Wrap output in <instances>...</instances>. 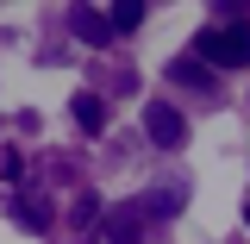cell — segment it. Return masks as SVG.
I'll list each match as a JSON object with an SVG mask.
<instances>
[{
  "label": "cell",
  "instance_id": "cell-11",
  "mask_svg": "<svg viewBox=\"0 0 250 244\" xmlns=\"http://www.w3.org/2000/svg\"><path fill=\"white\" fill-rule=\"evenodd\" d=\"M244 225H250V207H244Z\"/></svg>",
  "mask_w": 250,
  "mask_h": 244
},
{
  "label": "cell",
  "instance_id": "cell-1",
  "mask_svg": "<svg viewBox=\"0 0 250 244\" xmlns=\"http://www.w3.org/2000/svg\"><path fill=\"white\" fill-rule=\"evenodd\" d=\"M194 57L207 63V69H244L250 63V25H207L194 38Z\"/></svg>",
  "mask_w": 250,
  "mask_h": 244
},
{
  "label": "cell",
  "instance_id": "cell-9",
  "mask_svg": "<svg viewBox=\"0 0 250 244\" xmlns=\"http://www.w3.org/2000/svg\"><path fill=\"white\" fill-rule=\"evenodd\" d=\"M19 219H25L31 232H44V225H50V207H44V200H19Z\"/></svg>",
  "mask_w": 250,
  "mask_h": 244
},
{
  "label": "cell",
  "instance_id": "cell-4",
  "mask_svg": "<svg viewBox=\"0 0 250 244\" xmlns=\"http://www.w3.org/2000/svg\"><path fill=\"white\" fill-rule=\"evenodd\" d=\"M69 25H75V38L94 44V50H106V44H113V25H106V13H100V6H75V13H69Z\"/></svg>",
  "mask_w": 250,
  "mask_h": 244
},
{
  "label": "cell",
  "instance_id": "cell-2",
  "mask_svg": "<svg viewBox=\"0 0 250 244\" xmlns=\"http://www.w3.org/2000/svg\"><path fill=\"white\" fill-rule=\"evenodd\" d=\"M144 132H150L156 151H175V144H188V119L169 107V100H150V107H144Z\"/></svg>",
  "mask_w": 250,
  "mask_h": 244
},
{
  "label": "cell",
  "instance_id": "cell-5",
  "mask_svg": "<svg viewBox=\"0 0 250 244\" xmlns=\"http://www.w3.org/2000/svg\"><path fill=\"white\" fill-rule=\"evenodd\" d=\"M169 82H182V88H213L219 75H213L200 57H175V63H169Z\"/></svg>",
  "mask_w": 250,
  "mask_h": 244
},
{
  "label": "cell",
  "instance_id": "cell-8",
  "mask_svg": "<svg viewBox=\"0 0 250 244\" xmlns=\"http://www.w3.org/2000/svg\"><path fill=\"white\" fill-rule=\"evenodd\" d=\"M106 25H113V31H138V25H144V6H138V0H119V6L106 13Z\"/></svg>",
  "mask_w": 250,
  "mask_h": 244
},
{
  "label": "cell",
  "instance_id": "cell-3",
  "mask_svg": "<svg viewBox=\"0 0 250 244\" xmlns=\"http://www.w3.org/2000/svg\"><path fill=\"white\" fill-rule=\"evenodd\" d=\"M100 238L106 244H138L144 238V213L138 207H106L100 213Z\"/></svg>",
  "mask_w": 250,
  "mask_h": 244
},
{
  "label": "cell",
  "instance_id": "cell-10",
  "mask_svg": "<svg viewBox=\"0 0 250 244\" xmlns=\"http://www.w3.org/2000/svg\"><path fill=\"white\" fill-rule=\"evenodd\" d=\"M106 213V207H100V200H94V194H75V225H94V219Z\"/></svg>",
  "mask_w": 250,
  "mask_h": 244
},
{
  "label": "cell",
  "instance_id": "cell-6",
  "mask_svg": "<svg viewBox=\"0 0 250 244\" xmlns=\"http://www.w3.org/2000/svg\"><path fill=\"white\" fill-rule=\"evenodd\" d=\"M69 113H75L82 132H106V100H100V94H75V100H69Z\"/></svg>",
  "mask_w": 250,
  "mask_h": 244
},
{
  "label": "cell",
  "instance_id": "cell-7",
  "mask_svg": "<svg viewBox=\"0 0 250 244\" xmlns=\"http://www.w3.org/2000/svg\"><path fill=\"white\" fill-rule=\"evenodd\" d=\"M138 213H144V219H169V213H182V188H150V194L138 200Z\"/></svg>",
  "mask_w": 250,
  "mask_h": 244
}]
</instances>
